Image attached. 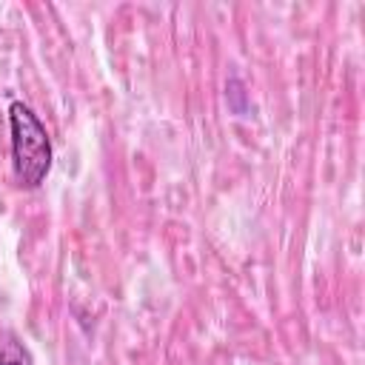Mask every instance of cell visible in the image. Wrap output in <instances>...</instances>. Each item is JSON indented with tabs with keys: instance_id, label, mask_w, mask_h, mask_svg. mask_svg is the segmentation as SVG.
<instances>
[{
	"instance_id": "cell-1",
	"label": "cell",
	"mask_w": 365,
	"mask_h": 365,
	"mask_svg": "<svg viewBox=\"0 0 365 365\" xmlns=\"http://www.w3.org/2000/svg\"><path fill=\"white\" fill-rule=\"evenodd\" d=\"M11 168L20 188H37L51 168V140L40 117L20 100L9 106Z\"/></svg>"
},
{
	"instance_id": "cell-2",
	"label": "cell",
	"mask_w": 365,
	"mask_h": 365,
	"mask_svg": "<svg viewBox=\"0 0 365 365\" xmlns=\"http://www.w3.org/2000/svg\"><path fill=\"white\" fill-rule=\"evenodd\" d=\"M0 365H34L31 354L20 336H14V334L0 336Z\"/></svg>"
}]
</instances>
